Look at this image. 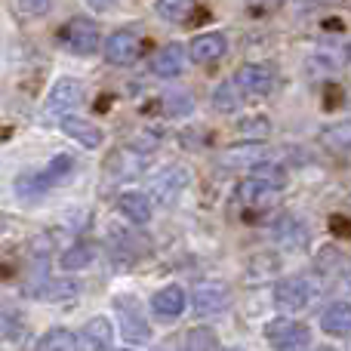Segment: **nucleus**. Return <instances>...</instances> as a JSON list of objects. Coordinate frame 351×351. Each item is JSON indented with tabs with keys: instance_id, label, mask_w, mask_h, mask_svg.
<instances>
[{
	"instance_id": "obj_1",
	"label": "nucleus",
	"mask_w": 351,
	"mask_h": 351,
	"mask_svg": "<svg viewBox=\"0 0 351 351\" xmlns=\"http://www.w3.org/2000/svg\"><path fill=\"white\" fill-rule=\"evenodd\" d=\"M317 280L305 278V274H293V278H284L274 284V305H278L284 315H296V311H305L311 305V299L321 293V287H315Z\"/></svg>"
},
{
	"instance_id": "obj_2",
	"label": "nucleus",
	"mask_w": 351,
	"mask_h": 351,
	"mask_svg": "<svg viewBox=\"0 0 351 351\" xmlns=\"http://www.w3.org/2000/svg\"><path fill=\"white\" fill-rule=\"evenodd\" d=\"M59 43L74 56H93L99 49V43H102V31H99V25L93 19L74 16L62 25Z\"/></svg>"
},
{
	"instance_id": "obj_3",
	"label": "nucleus",
	"mask_w": 351,
	"mask_h": 351,
	"mask_svg": "<svg viewBox=\"0 0 351 351\" xmlns=\"http://www.w3.org/2000/svg\"><path fill=\"white\" fill-rule=\"evenodd\" d=\"M114 311L117 321H121V333L127 342L133 346H145L152 342V324L142 315V305L136 296H114Z\"/></svg>"
},
{
	"instance_id": "obj_4",
	"label": "nucleus",
	"mask_w": 351,
	"mask_h": 351,
	"mask_svg": "<svg viewBox=\"0 0 351 351\" xmlns=\"http://www.w3.org/2000/svg\"><path fill=\"white\" fill-rule=\"evenodd\" d=\"M265 336L274 351H308L311 348V330L290 317H278L265 327Z\"/></svg>"
},
{
	"instance_id": "obj_5",
	"label": "nucleus",
	"mask_w": 351,
	"mask_h": 351,
	"mask_svg": "<svg viewBox=\"0 0 351 351\" xmlns=\"http://www.w3.org/2000/svg\"><path fill=\"white\" fill-rule=\"evenodd\" d=\"M142 53V37L139 31L133 28H117L108 34V40H105V59L111 62V65H133L136 59H139Z\"/></svg>"
},
{
	"instance_id": "obj_6",
	"label": "nucleus",
	"mask_w": 351,
	"mask_h": 351,
	"mask_svg": "<svg viewBox=\"0 0 351 351\" xmlns=\"http://www.w3.org/2000/svg\"><path fill=\"white\" fill-rule=\"evenodd\" d=\"M80 102H84V84L77 77H59L49 86L47 111L56 117H68V111H74Z\"/></svg>"
},
{
	"instance_id": "obj_7",
	"label": "nucleus",
	"mask_w": 351,
	"mask_h": 351,
	"mask_svg": "<svg viewBox=\"0 0 351 351\" xmlns=\"http://www.w3.org/2000/svg\"><path fill=\"white\" fill-rule=\"evenodd\" d=\"M234 86L241 90V96L262 99L274 90V71L268 65H259V62L243 65V68H237V74H234Z\"/></svg>"
},
{
	"instance_id": "obj_8",
	"label": "nucleus",
	"mask_w": 351,
	"mask_h": 351,
	"mask_svg": "<svg viewBox=\"0 0 351 351\" xmlns=\"http://www.w3.org/2000/svg\"><path fill=\"white\" fill-rule=\"evenodd\" d=\"M111 339H114V327H111L108 317H90L80 327V333L74 336L77 351H108Z\"/></svg>"
},
{
	"instance_id": "obj_9",
	"label": "nucleus",
	"mask_w": 351,
	"mask_h": 351,
	"mask_svg": "<svg viewBox=\"0 0 351 351\" xmlns=\"http://www.w3.org/2000/svg\"><path fill=\"white\" fill-rule=\"evenodd\" d=\"M231 302V293L225 284H200L191 296V305H194V315L200 317H210V315H219L225 311Z\"/></svg>"
},
{
	"instance_id": "obj_10",
	"label": "nucleus",
	"mask_w": 351,
	"mask_h": 351,
	"mask_svg": "<svg viewBox=\"0 0 351 351\" xmlns=\"http://www.w3.org/2000/svg\"><path fill=\"white\" fill-rule=\"evenodd\" d=\"M188 185V173L182 170V167H167L160 176H154L152 179V194L158 204H176L179 200V194L185 191Z\"/></svg>"
},
{
	"instance_id": "obj_11",
	"label": "nucleus",
	"mask_w": 351,
	"mask_h": 351,
	"mask_svg": "<svg viewBox=\"0 0 351 351\" xmlns=\"http://www.w3.org/2000/svg\"><path fill=\"white\" fill-rule=\"evenodd\" d=\"M185 68H188V53H185V47H179V43H167V47H160L152 59V71L164 80L179 77Z\"/></svg>"
},
{
	"instance_id": "obj_12",
	"label": "nucleus",
	"mask_w": 351,
	"mask_h": 351,
	"mask_svg": "<svg viewBox=\"0 0 351 351\" xmlns=\"http://www.w3.org/2000/svg\"><path fill=\"white\" fill-rule=\"evenodd\" d=\"M152 311L160 321H176V317H182V311H185V290H182L179 284H170V287H164V290H158L152 296Z\"/></svg>"
},
{
	"instance_id": "obj_13",
	"label": "nucleus",
	"mask_w": 351,
	"mask_h": 351,
	"mask_svg": "<svg viewBox=\"0 0 351 351\" xmlns=\"http://www.w3.org/2000/svg\"><path fill=\"white\" fill-rule=\"evenodd\" d=\"M71 170H74V158H71V154H56V158L49 160V164L43 167L40 173L31 176V182H34V194L47 191V188L62 185V182L71 176Z\"/></svg>"
},
{
	"instance_id": "obj_14",
	"label": "nucleus",
	"mask_w": 351,
	"mask_h": 351,
	"mask_svg": "<svg viewBox=\"0 0 351 351\" xmlns=\"http://www.w3.org/2000/svg\"><path fill=\"white\" fill-rule=\"evenodd\" d=\"M225 49H228V40H225L222 31H204V34H197L191 40L188 56H191L194 62H216L225 56Z\"/></svg>"
},
{
	"instance_id": "obj_15",
	"label": "nucleus",
	"mask_w": 351,
	"mask_h": 351,
	"mask_svg": "<svg viewBox=\"0 0 351 351\" xmlns=\"http://www.w3.org/2000/svg\"><path fill=\"white\" fill-rule=\"evenodd\" d=\"M117 213L133 225H148L152 222V197L142 191H123L117 197Z\"/></svg>"
},
{
	"instance_id": "obj_16",
	"label": "nucleus",
	"mask_w": 351,
	"mask_h": 351,
	"mask_svg": "<svg viewBox=\"0 0 351 351\" xmlns=\"http://www.w3.org/2000/svg\"><path fill=\"white\" fill-rule=\"evenodd\" d=\"M62 133L71 136V139L80 142L84 148H99L105 142L102 127L93 121H84V117H62Z\"/></svg>"
},
{
	"instance_id": "obj_17",
	"label": "nucleus",
	"mask_w": 351,
	"mask_h": 351,
	"mask_svg": "<svg viewBox=\"0 0 351 351\" xmlns=\"http://www.w3.org/2000/svg\"><path fill=\"white\" fill-rule=\"evenodd\" d=\"M274 237H278L280 247H287V250H299V247H305V243H308V228H305L302 219H296V216H284L278 225H274Z\"/></svg>"
},
{
	"instance_id": "obj_18",
	"label": "nucleus",
	"mask_w": 351,
	"mask_h": 351,
	"mask_svg": "<svg viewBox=\"0 0 351 351\" xmlns=\"http://www.w3.org/2000/svg\"><path fill=\"white\" fill-rule=\"evenodd\" d=\"M321 330L330 336H348L351 333V302H333L321 315Z\"/></svg>"
},
{
	"instance_id": "obj_19",
	"label": "nucleus",
	"mask_w": 351,
	"mask_h": 351,
	"mask_svg": "<svg viewBox=\"0 0 351 351\" xmlns=\"http://www.w3.org/2000/svg\"><path fill=\"white\" fill-rule=\"evenodd\" d=\"M241 105H243V96L234 86V80H225V84L216 86V93H213V108L216 111H222V114H234V111H241Z\"/></svg>"
},
{
	"instance_id": "obj_20",
	"label": "nucleus",
	"mask_w": 351,
	"mask_h": 351,
	"mask_svg": "<svg viewBox=\"0 0 351 351\" xmlns=\"http://www.w3.org/2000/svg\"><path fill=\"white\" fill-rule=\"evenodd\" d=\"M93 259H96V250L90 247V243H74V247H68L65 253H62V268L65 271H80V268H90Z\"/></svg>"
},
{
	"instance_id": "obj_21",
	"label": "nucleus",
	"mask_w": 351,
	"mask_h": 351,
	"mask_svg": "<svg viewBox=\"0 0 351 351\" xmlns=\"http://www.w3.org/2000/svg\"><path fill=\"white\" fill-rule=\"evenodd\" d=\"M154 10L167 22H185L194 10V0H154Z\"/></svg>"
},
{
	"instance_id": "obj_22",
	"label": "nucleus",
	"mask_w": 351,
	"mask_h": 351,
	"mask_svg": "<svg viewBox=\"0 0 351 351\" xmlns=\"http://www.w3.org/2000/svg\"><path fill=\"white\" fill-rule=\"evenodd\" d=\"M37 351H77V342H74V333H71V330L56 327V330H49V333L40 339Z\"/></svg>"
},
{
	"instance_id": "obj_23",
	"label": "nucleus",
	"mask_w": 351,
	"mask_h": 351,
	"mask_svg": "<svg viewBox=\"0 0 351 351\" xmlns=\"http://www.w3.org/2000/svg\"><path fill=\"white\" fill-rule=\"evenodd\" d=\"M185 351H219V336L206 327H194L185 333Z\"/></svg>"
},
{
	"instance_id": "obj_24",
	"label": "nucleus",
	"mask_w": 351,
	"mask_h": 351,
	"mask_svg": "<svg viewBox=\"0 0 351 351\" xmlns=\"http://www.w3.org/2000/svg\"><path fill=\"white\" fill-rule=\"evenodd\" d=\"M274 194V188H268L262 179H256V176H250V179L241 182V200L243 204H262V200H268Z\"/></svg>"
},
{
	"instance_id": "obj_25",
	"label": "nucleus",
	"mask_w": 351,
	"mask_h": 351,
	"mask_svg": "<svg viewBox=\"0 0 351 351\" xmlns=\"http://www.w3.org/2000/svg\"><path fill=\"white\" fill-rule=\"evenodd\" d=\"M237 133H241L243 139H253V142H259V139H265V136L271 133V123H268V117L256 114V117H247V121H241V123H237Z\"/></svg>"
},
{
	"instance_id": "obj_26",
	"label": "nucleus",
	"mask_w": 351,
	"mask_h": 351,
	"mask_svg": "<svg viewBox=\"0 0 351 351\" xmlns=\"http://www.w3.org/2000/svg\"><path fill=\"white\" fill-rule=\"evenodd\" d=\"M324 139L330 142V148H333V152L346 154L351 148V123H339V127L327 130V136H324Z\"/></svg>"
},
{
	"instance_id": "obj_27",
	"label": "nucleus",
	"mask_w": 351,
	"mask_h": 351,
	"mask_svg": "<svg viewBox=\"0 0 351 351\" xmlns=\"http://www.w3.org/2000/svg\"><path fill=\"white\" fill-rule=\"evenodd\" d=\"M19 10L28 19H43L49 12V0H19Z\"/></svg>"
},
{
	"instance_id": "obj_28",
	"label": "nucleus",
	"mask_w": 351,
	"mask_h": 351,
	"mask_svg": "<svg viewBox=\"0 0 351 351\" xmlns=\"http://www.w3.org/2000/svg\"><path fill=\"white\" fill-rule=\"evenodd\" d=\"M16 330H19V317L12 315L10 308H0V339H6V336H16Z\"/></svg>"
},
{
	"instance_id": "obj_29",
	"label": "nucleus",
	"mask_w": 351,
	"mask_h": 351,
	"mask_svg": "<svg viewBox=\"0 0 351 351\" xmlns=\"http://www.w3.org/2000/svg\"><path fill=\"white\" fill-rule=\"evenodd\" d=\"M86 6H90V10H96V12H108L111 6L117 3V0H84Z\"/></svg>"
},
{
	"instance_id": "obj_30",
	"label": "nucleus",
	"mask_w": 351,
	"mask_h": 351,
	"mask_svg": "<svg viewBox=\"0 0 351 351\" xmlns=\"http://www.w3.org/2000/svg\"><path fill=\"white\" fill-rule=\"evenodd\" d=\"M280 3H284V0H250L253 10H278Z\"/></svg>"
},
{
	"instance_id": "obj_31",
	"label": "nucleus",
	"mask_w": 351,
	"mask_h": 351,
	"mask_svg": "<svg viewBox=\"0 0 351 351\" xmlns=\"http://www.w3.org/2000/svg\"><path fill=\"white\" fill-rule=\"evenodd\" d=\"M315 351H336V348H327V346H324V348H315Z\"/></svg>"
},
{
	"instance_id": "obj_32",
	"label": "nucleus",
	"mask_w": 351,
	"mask_h": 351,
	"mask_svg": "<svg viewBox=\"0 0 351 351\" xmlns=\"http://www.w3.org/2000/svg\"><path fill=\"white\" fill-rule=\"evenodd\" d=\"M228 351H247V348H228Z\"/></svg>"
}]
</instances>
